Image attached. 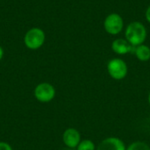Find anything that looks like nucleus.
<instances>
[{
    "instance_id": "nucleus-1",
    "label": "nucleus",
    "mask_w": 150,
    "mask_h": 150,
    "mask_svg": "<svg viewBox=\"0 0 150 150\" xmlns=\"http://www.w3.org/2000/svg\"><path fill=\"white\" fill-rule=\"evenodd\" d=\"M147 29L145 25L139 21H133L125 30L126 40L133 46L137 47L142 44H144V41L147 39Z\"/></svg>"
},
{
    "instance_id": "nucleus-2",
    "label": "nucleus",
    "mask_w": 150,
    "mask_h": 150,
    "mask_svg": "<svg viewBox=\"0 0 150 150\" xmlns=\"http://www.w3.org/2000/svg\"><path fill=\"white\" fill-rule=\"evenodd\" d=\"M107 71L112 79L122 80L128 73V67L124 60L120 58H113L107 63Z\"/></svg>"
},
{
    "instance_id": "nucleus-3",
    "label": "nucleus",
    "mask_w": 150,
    "mask_h": 150,
    "mask_svg": "<svg viewBox=\"0 0 150 150\" xmlns=\"http://www.w3.org/2000/svg\"><path fill=\"white\" fill-rule=\"evenodd\" d=\"M104 27L105 32L109 34L117 35L120 33L124 28V20L119 13L112 12L105 18Z\"/></svg>"
},
{
    "instance_id": "nucleus-4",
    "label": "nucleus",
    "mask_w": 150,
    "mask_h": 150,
    "mask_svg": "<svg viewBox=\"0 0 150 150\" xmlns=\"http://www.w3.org/2000/svg\"><path fill=\"white\" fill-rule=\"evenodd\" d=\"M45 41V33L41 29L33 28L28 31L25 36V44L30 49L40 47Z\"/></svg>"
},
{
    "instance_id": "nucleus-5",
    "label": "nucleus",
    "mask_w": 150,
    "mask_h": 150,
    "mask_svg": "<svg viewBox=\"0 0 150 150\" xmlns=\"http://www.w3.org/2000/svg\"><path fill=\"white\" fill-rule=\"evenodd\" d=\"M34 96L40 102L47 103L54 99L55 96V90L50 83H42L35 88Z\"/></svg>"
},
{
    "instance_id": "nucleus-6",
    "label": "nucleus",
    "mask_w": 150,
    "mask_h": 150,
    "mask_svg": "<svg viewBox=\"0 0 150 150\" xmlns=\"http://www.w3.org/2000/svg\"><path fill=\"white\" fill-rule=\"evenodd\" d=\"M124 142L118 137H107L104 139L98 146L96 150H126Z\"/></svg>"
},
{
    "instance_id": "nucleus-7",
    "label": "nucleus",
    "mask_w": 150,
    "mask_h": 150,
    "mask_svg": "<svg viewBox=\"0 0 150 150\" xmlns=\"http://www.w3.org/2000/svg\"><path fill=\"white\" fill-rule=\"evenodd\" d=\"M62 141L69 149H76L81 142V134L76 128H68L63 133Z\"/></svg>"
},
{
    "instance_id": "nucleus-8",
    "label": "nucleus",
    "mask_w": 150,
    "mask_h": 150,
    "mask_svg": "<svg viewBox=\"0 0 150 150\" xmlns=\"http://www.w3.org/2000/svg\"><path fill=\"white\" fill-rule=\"evenodd\" d=\"M133 46L126 40V39H116L112 43V50L120 55L127 54L132 51Z\"/></svg>"
},
{
    "instance_id": "nucleus-9",
    "label": "nucleus",
    "mask_w": 150,
    "mask_h": 150,
    "mask_svg": "<svg viewBox=\"0 0 150 150\" xmlns=\"http://www.w3.org/2000/svg\"><path fill=\"white\" fill-rule=\"evenodd\" d=\"M134 54L141 62H148L150 60V47L145 44L134 47Z\"/></svg>"
},
{
    "instance_id": "nucleus-10",
    "label": "nucleus",
    "mask_w": 150,
    "mask_h": 150,
    "mask_svg": "<svg viewBox=\"0 0 150 150\" xmlns=\"http://www.w3.org/2000/svg\"><path fill=\"white\" fill-rule=\"evenodd\" d=\"M126 150H150V147L148 143L144 142L136 141L132 142Z\"/></svg>"
},
{
    "instance_id": "nucleus-11",
    "label": "nucleus",
    "mask_w": 150,
    "mask_h": 150,
    "mask_svg": "<svg viewBox=\"0 0 150 150\" xmlns=\"http://www.w3.org/2000/svg\"><path fill=\"white\" fill-rule=\"evenodd\" d=\"M76 150H96V146L92 141L83 140L78 144Z\"/></svg>"
},
{
    "instance_id": "nucleus-12",
    "label": "nucleus",
    "mask_w": 150,
    "mask_h": 150,
    "mask_svg": "<svg viewBox=\"0 0 150 150\" xmlns=\"http://www.w3.org/2000/svg\"><path fill=\"white\" fill-rule=\"evenodd\" d=\"M0 150H12V149L8 143L0 142Z\"/></svg>"
},
{
    "instance_id": "nucleus-13",
    "label": "nucleus",
    "mask_w": 150,
    "mask_h": 150,
    "mask_svg": "<svg viewBox=\"0 0 150 150\" xmlns=\"http://www.w3.org/2000/svg\"><path fill=\"white\" fill-rule=\"evenodd\" d=\"M145 17H146V19L147 21L150 23V5L147 8L146 10V13H145Z\"/></svg>"
},
{
    "instance_id": "nucleus-14",
    "label": "nucleus",
    "mask_w": 150,
    "mask_h": 150,
    "mask_svg": "<svg viewBox=\"0 0 150 150\" xmlns=\"http://www.w3.org/2000/svg\"><path fill=\"white\" fill-rule=\"evenodd\" d=\"M3 54H4V51H3L2 47H0V60H1V59H2V57H3Z\"/></svg>"
},
{
    "instance_id": "nucleus-15",
    "label": "nucleus",
    "mask_w": 150,
    "mask_h": 150,
    "mask_svg": "<svg viewBox=\"0 0 150 150\" xmlns=\"http://www.w3.org/2000/svg\"><path fill=\"white\" fill-rule=\"evenodd\" d=\"M148 100H149V104L150 105V92L149 94V98H148Z\"/></svg>"
},
{
    "instance_id": "nucleus-16",
    "label": "nucleus",
    "mask_w": 150,
    "mask_h": 150,
    "mask_svg": "<svg viewBox=\"0 0 150 150\" xmlns=\"http://www.w3.org/2000/svg\"><path fill=\"white\" fill-rule=\"evenodd\" d=\"M65 150H75L74 149H65Z\"/></svg>"
},
{
    "instance_id": "nucleus-17",
    "label": "nucleus",
    "mask_w": 150,
    "mask_h": 150,
    "mask_svg": "<svg viewBox=\"0 0 150 150\" xmlns=\"http://www.w3.org/2000/svg\"><path fill=\"white\" fill-rule=\"evenodd\" d=\"M149 119H150V118H149Z\"/></svg>"
}]
</instances>
